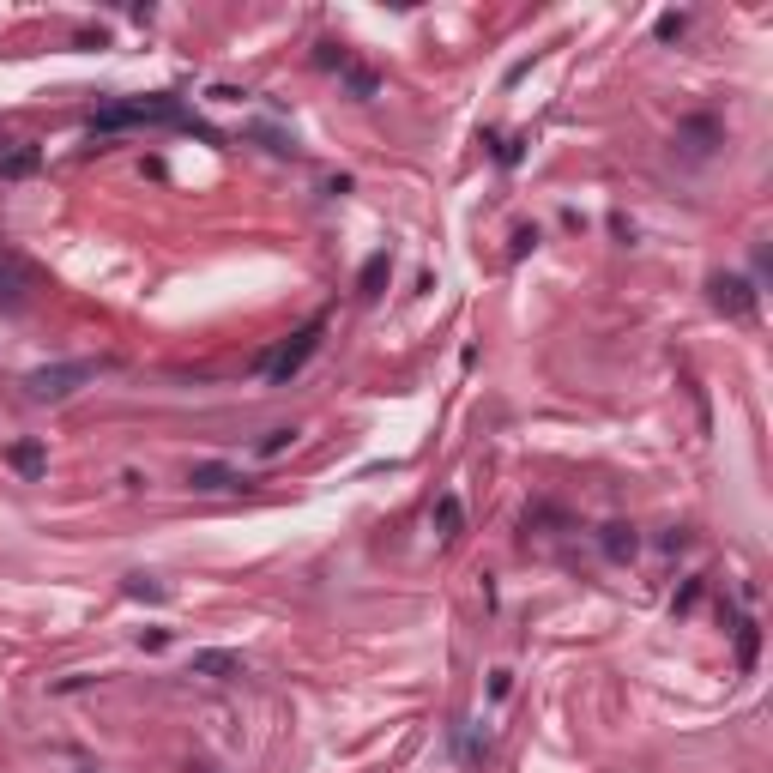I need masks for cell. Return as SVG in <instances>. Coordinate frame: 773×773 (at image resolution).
<instances>
[{"mask_svg":"<svg viewBox=\"0 0 773 773\" xmlns=\"http://www.w3.org/2000/svg\"><path fill=\"white\" fill-rule=\"evenodd\" d=\"M91 127H97V133H115V127H194L200 139H218V133H212L206 121H194L176 97H121V103H103Z\"/></svg>","mask_w":773,"mask_h":773,"instance_id":"1","label":"cell"},{"mask_svg":"<svg viewBox=\"0 0 773 773\" xmlns=\"http://www.w3.org/2000/svg\"><path fill=\"white\" fill-rule=\"evenodd\" d=\"M91 375H97L91 363H49V369H31V375H25V393H31V399H49V405H55V399H67L73 387H85Z\"/></svg>","mask_w":773,"mask_h":773,"instance_id":"2","label":"cell"},{"mask_svg":"<svg viewBox=\"0 0 773 773\" xmlns=\"http://www.w3.org/2000/svg\"><path fill=\"white\" fill-rule=\"evenodd\" d=\"M707 290H713V308H719V315H731V321H749V315H755V284H749L743 272H719Z\"/></svg>","mask_w":773,"mask_h":773,"instance_id":"3","label":"cell"},{"mask_svg":"<svg viewBox=\"0 0 773 773\" xmlns=\"http://www.w3.org/2000/svg\"><path fill=\"white\" fill-rule=\"evenodd\" d=\"M315 351H321V321H315V327H302V333H296L272 363H266V375H272V381H290V375H302V363L315 357Z\"/></svg>","mask_w":773,"mask_h":773,"instance_id":"4","label":"cell"},{"mask_svg":"<svg viewBox=\"0 0 773 773\" xmlns=\"http://www.w3.org/2000/svg\"><path fill=\"white\" fill-rule=\"evenodd\" d=\"M31 302V266L19 254H0V315H19Z\"/></svg>","mask_w":773,"mask_h":773,"instance_id":"5","label":"cell"},{"mask_svg":"<svg viewBox=\"0 0 773 773\" xmlns=\"http://www.w3.org/2000/svg\"><path fill=\"white\" fill-rule=\"evenodd\" d=\"M713 145H719V121H713V115H689V121L677 127V151H683L689 164H701Z\"/></svg>","mask_w":773,"mask_h":773,"instance_id":"6","label":"cell"},{"mask_svg":"<svg viewBox=\"0 0 773 773\" xmlns=\"http://www.w3.org/2000/svg\"><path fill=\"white\" fill-rule=\"evenodd\" d=\"M188 677H218V683H230V677H242V653H230V647H206V653H194V659H188Z\"/></svg>","mask_w":773,"mask_h":773,"instance_id":"7","label":"cell"},{"mask_svg":"<svg viewBox=\"0 0 773 773\" xmlns=\"http://www.w3.org/2000/svg\"><path fill=\"white\" fill-rule=\"evenodd\" d=\"M429 526H435V538H441V544H453L459 532H466V508H459V496H453V490H441V496H435Z\"/></svg>","mask_w":773,"mask_h":773,"instance_id":"8","label":"cell"},{"mask_svg":"<svg viewBox=\"0 0 773 773\" xmlns=\"http://www.w3.org/2000/svg\"><path fill=\"white\" fill-rule=\"evenodd\" d=\"M7 459H13V472H19V478H43V472H49V453H43V441H37V435L13 441V447H7Z\"/></svg>","mask_w":773,"mask_h":773,"instance_id":"9","label":"cell"},{"mask_svg":"<svg viewBox=\"0 0 773 773\" xmlns=\"http://www.w3.org/2000/svg\"><path fill=\"white\" fill-rule=\"evenodd\" d=\"M387 278H393V254L381 248V254H369V260H363V272H357V296H363V302H375V296L387 290Z\"/></svg>","mask_w":773,"mask_h":773,"instance_id":"10","label":"cell"},{"mask_svg":"<svg viewBox=\"0 0 773 773\" xmlns=\"http://www.w3.org/2000/svg\"><path fill=\"white\" fill-rule=\"evenodd\" d=\"M37 164H43V151H37V145H13V151H0V182H25V176H37Z\"/></svg>","mask_w":773,"mask_h":773,"instance_id":"11","label":"cell"},{"mask_svg":"<svg viewBox=\"0 0 773 773\" xmlns=\"http://www.w3.org/2000/svg\"><path fill=\"white\" fill-rule=\"evenodd\" d=\"M188 484H194V490H206V496H218V490H242V478H236L230 466H218V459L194 466V472H188Z\"/></svg>","mask_w":773,"mask_h":773,"instance_id":"12","label":"cell"},{"mask_svg":"<svg viewBox=\"0 0 773 773\" xmlns=\"http://www.w3.org/2000/svg\"><path fill=\"white\" fill-rule=\"evenodd\" d=\"M598 544H604V556H610V562H629V556L641 550L635 526H604V532H598Z\"/></svg>","mask_w":773,"mask_h":773,"instance_id":"13","label":"cell"},{"mask_svg":"<svg viewBox=\"0 0 773 773\" xmlns=\"http://www.w3.org/2000/svg\"><path fill=\"white\" fill-rule=\"evenodd\" d=\"M127 598H151V604H164L170 586L164 580H151V574H127Z\"/></svg>","mask_w":773,"mask_h":773,"instance_id":"14","label":"cell"},{"mask_svg":"<svg viewBox=\"0 0 773 773\" xmlns=\"http://www.w3.org/2000/svg\"><path fill=\"white\" fill-rule=\"evenodd\" d=\"M345 85H351V97H357V103H369V97L381 91V79H375L369 67H345Z\"/></svg>","mask_w":773,"mask_h":773,"instance_id":"15","label":"cell"},{"mask_svg":"<svg viewBox=\"0 0 773 773\" xmlns=\"http://www.w3.org/2000/svg\"><path fill=\"white\" fill-rule=\"evenodd\" d=\"M755 647H761V635H755V623H737V665H743V671L755 665Z\"/></svg>","mask_w":773,"mask_h":773,"instance_id":"16","label":"cell"},{"mask_svg":"<svg viewBox=\"0 0 773 773\" xmlns=\"http://www.w3.org/2000/svg\"><path fill=\"white\" fill-rule=\"evenodd\" d=\"M683 31H689V13H665L659 19V43H677Z\"/></svg>","mask_w":773,"mask_h":773,"instance_id":"17","label":"cell"},{"mask_svg":"<svg viewBox=\"0 0 773 773\" xmlns=\"http://www.w3.org/2000/svg\"><path fill=\"white\" fill-rule=\"evenodd\" d=\"M315 61H321V67H339V73H345V67H351V61H345V49H339V43H321V55H315Z\"/></svg>","mask_w":773,"mask_h":773,"instance_id":"18","label":"cell"},{"mask_svg":"<svg viewBox=\"0 0 773 773\" xmlns=\"http://www.w3.org/2000/svg\"><path fill=\"white\" fill-rule=\"evenodd\" d=\"M290 441H296V429H272V435H266V441H260V453H284V447H290Z\"/></svg>","mask_w":773,"mask_h":773,"instance_id":"19","label":"cell"}]
</instances>
